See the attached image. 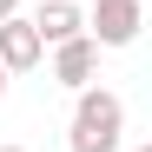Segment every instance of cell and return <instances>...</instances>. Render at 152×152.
Listing matches in <instances>:
<instances>
[{
  "instance_id": "cell-1",
  "label": "cell",
  "mask_w": 152,
  "mask_h": 152,
  "mask_svg": "<svg viewBox=\"0 0 152 152\" xmlns=\"http://www.w3.org/2000/svg\"><path fill=\"white\" fill-rule=\"evenodd\" d=\"M66 145H73V152H119V145H126V99H119L113 86H80Z\"/></svg>"
},
{
  "instance_id": "cell-2",
  "label": "cell",
  "mask_w": 152,
  "mask_h": 152,
  "mask_svg": "<svg viewBox=\"0 0 152 152\" xmlns=\"http://www.w3.org/2000/svg\"><path fill=\"white\" fill-rule=\"evenodd\" d=\"M93 46H132L145 27V0H80Z\"/></svg>"
},
{
  "instance_id": "cell-3",
  "label": "cell",
  "mask_w": 152,
  "mask_h": 152,
  "mask_svg": "<svg viewBox=\"0 0 152 152\" xmlns=\"http://www.w3.org/2000/svg\"><path fill=\"white\" fill-rule=\"evenodd\" d=\"M53 80H60L66 93H80V86L99 80V46H93V33H73V40L53 46Z\"/></svg>"
},
{
  "instance_id": "cell-4",
  "label": "cell",
  "mask_w": 152,
  "mask_h": 152,
  "mask_svg": "<svg viewBox=\"0 0 152 152\" xmlns=\"http://www.w3.org/2000/svg\"><path fill=\"white\" fill-rule=\"evenodd\" d=\"M40 60H46V46L33 33V20L27 13H7V20H0V66H7V73H33Z\"/></svg>"
},
{
  "instance_id": "cell-5",
  "label": "cell",
  "mask_w": 152,
  "mask_h": 152,
  "mask_svg": "<svg viewBox=\"0 0 152 152\" xmlns=\"http://www.w3.org/2000/svg\"><path fill=\"white\" fill-rule=\"evenodd\" d=\"M27 20H33L40 46H60V40H73V33H86V7H80V0H40Z\"/></svg>"
},
{
  "instance_id": "cell-6",
  "label": "cell",
  "mask_w": 152,
  "mask_h": 152,
  "mask_svg": "<svg viewBox=\"0 0 152 152\" xmlns=\"http://www.w3.org/2000/svg\"><path fill=\"white\" fill-rule=\"evenodd\" d=\"M7 13H20V0H0V20H7Z\"/></svg>"
},
{
  "instance_id": "cell-7",
  "label": "cell",
  "mask_w": 152,
  "mask_h": 152,
  "mask_svg": "<svg viewBox=\"0 0 152 152\" xmlns=\"http://www.w3.org/2000/svg\"><path fill=\"white\" fill-rule=\"evenodd\" d=\"M7 80H13V73H7V66H0V93H7Z\"/></svg>"
},
{
  "instance_id": "cell-8",
  "label": "cell",
  "mask_w": 152,
  "mask_h": 152,
  "mask_svg": "<svg viewBox=\"0 0 152 152\" xmlns=\"http://www.w3.org/2000/svg\"><path fill=\"white\" fill-rule=\"evenodd\" d=\"M0 152H27V145H0Z\"/></svg>"
},
{
  "instance_id": "cell-9",
  "label": "cell",
  "mask_w": 152,
  "mask_h": 152,
  "mask_svg": "<svg viewBox=\"0 0 152 152\" xmlns=\"http://www.w3.org/2000/svg\"><path fill=\"white\" fill-rule=\"evenodd\" d=\"M132 152H152V145H132Z\"/></svg>"
}]
</instances>
